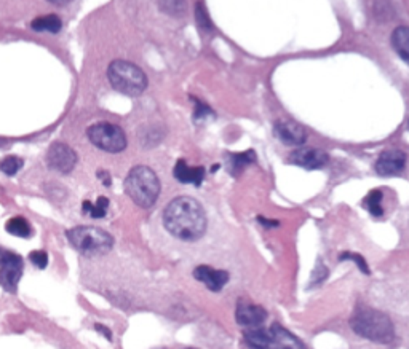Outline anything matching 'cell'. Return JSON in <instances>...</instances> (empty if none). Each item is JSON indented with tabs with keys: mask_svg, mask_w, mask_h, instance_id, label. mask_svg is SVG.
<instances>
[{
	"mask_svg": "<svg viewBox=\"0 0 409 349\" xmlns=\"http://www.w3.org/2000/svg\"><path fill=\"white\" fill-rule=\"evenodd\" d=\"M406 164V153L401 150H387L380 153V157L375 162V173L379 176L389 177L401 174Z\"/></svg>",
	"mask_w": 409,
	"mask_h": 349,
	"instance_id": "11",
	"label": "cell"
},
{
	"mask_svg": "<svg viewBox=\"0 0 409 349\" xmlns=\"http://www.w3.org/2000/svg\"><path fill=\"white\" fill-rule=\"evenodd\" d=\"M160 7H162L165 12H173V10H176V15H179V7L181 8H186V3H178V2H168L167 5H160Z\"/></svg>",
	"mask_w": 409,
	"mask_h": 349,
	"instance_id": "29",
	"label": "cell"
},
{
	"mask_svg": "<svg viewBox=\"0 0 409 349\" xmlns=\"http://www.w3.org/2000/svg\"><path fill=\"white\" fill-rule=\"evenodd\" d=\"M31 27L37 32H52V34H58L63 27V21L57 15H47L38 16L31 23Z\"/></svg>",
	"mask_w": 409,
	"mask_h": 349,
	"instance_id": "17",
	"label": "cell"
},
{
	"mask_svg": "<svg viewBox=\"0 0 409 349\" xmlns=\"http://www.w3.org/2000/svg\"><path fill=\"white\" fill-rule=\"evenodd\" d=\"M87 136L93 146L110 153L125 150L126 144H128L124 130L117 125L107 123V121H99V123L91 125L87 130Z\"/></svg>",
	"mask_w": 409,
	"mask_h": 349,
	"instance_id": "6",
	"label": "cell"
},
{
	"mask_svg": "<svg viewBox=\"0 0 409 349\" xmlns=\"http://www.w3.org/2000/svg\"><path fill=\"white\" fill-rule=\"evenodd\" d=\"M195 13H197V21L200 29L203 31H213V24L209 21V16L207 13V8L203 7V3H197L195 5Z\"/></svg>",
	"mask_w": 409,
	"mask_h": 349,
	"instance_id": "26",
	"label": "cell"
},
{
	"mask_svg": "<svg viewBox=\"0 0 409 349\" xmlns=\"http://www.w3.org/2000/svg\"><path fill=\"white\" fill-rule=\"evenodd\" d=\"M125 192L137 206L149 209L160 195V180L147 166H135L125 179Z\"/></svg>",
	"mask_w": 409,
	"mask_h": 349,
	"instance_id": "3",
	"label": "cell"
},
{
	"mask_svg": "<svg viewBox=\"0 0 409 349\" xmlns=\"http://www.w3.org/2000/svg\"><path fill=\"white\" fill-rule=\"evenodd\" d=\"M192 99L197 102V104H195V114H193V116H195L197 120H198V118H204V116H207V115H213V110L209 109L207 104H203V102H200V101H197L195 98H192Z\"/></svg>",
	"mask_w": 409,
	"mask_h": 349,
	"instance_id": "28",
	"label": "cell"
},
{
	"mask_svg": "<svg viewBox=\"0 0 409 349\" xmlns=\"http://www.w3.org/2000/svg\"><path fill=\"white\" fill-rule=\"evenodd\" d=\"M98 177L101 179V182L104 185H106V187L110 185V176H109L107 171H98Z\"/></svg>",
	"mask_w": 409,
	"mask_h": 349,
	"instance_id": "31",
	"label": "cell"
},
{
	"mask_svg": "<svg viewBox=\"0 0 409 349\" xmlns=\"http://www.w3.org/2000/svg\"><path fill=\"white\" fill-rule=\"evenodd\" d=\"M23 258L18 254L0 247V286L7 292H16L23 276Z\"/></svg>",
	"mask_w": 409,
	"mask_h": 349,
	"instance_id": "7",
	"label": "cell"
},
{
	"mask_svg": "<svg viewBox=\"0 0 409 349\" xmlns=\"http://www.w3.org/2000/svg\"><path fill=\"white\" fill-rule=\"evenodd\" d=\"M173 176L181 184H193L200 187L202 182L204 180V168L203 166L191 168V166H187L184 160H179L173 169Z\"/></svg>",
	"mask_w": 409,
	"mask_h": 349,
	"instance_id": "15",
	"label": "cell"
},
{
	"mask_svg": "<svg viewBox=\"0 0 409 349\" xmlns=\"http://www.w3.org/2000/svg\"><path fill=\"white\" fill-rule=\"evenodd\" d=\"M328 153L320 150V148H312V147H304L299 150H295L290 157V163L299 166L302 169H320L328 163Z\"/></svg>",
	"mask_w": 409,
	"mask_h": 349,
	"instance_id": "9",
	"label": "cell"
},
{
	"mask_svg": "<svg viewBox=\"0 0 409 349\" xmlns=\"http://www.w3.org/2000/svg\"><path fill=\"white\" fill-rule=\"evenodd\" d=\"M258 220L265 226H278L280 225V222H277V220H265L264 217H258Z\"/></svg>",
	"mask_w": 409,
	"mask_h": 349,
	"instance_id": "32",
	"label": "cell"
},
{
	"mask_svg": "<svg viewBox=\"0 0 409 349\" xmlns=\"http://www.w3.org/2000/svg\"><path fill=\"white\" fill-rule=\"evenodd\" d=\"M243 340L251 349H265L269 341V329H253L245 332Z\"/></svg>",
	"mask_w": 409,
	"mask_h": 349,
	"instance_id": "18",
	"label": "cell"
},
{
	"mask_svg": "<svg viewBox=\"0 0 409 349\" xmlns=\"http://www.w3.org/2000/svg\"><path fill=\"white\" fill-rule=\"evenodd\" d=\"M187 349H191V348H187Z\"/></svg>",
	"mask_w": 409,
	"mask_h": 349,
	"instance_id": "33",
	"label": "cell"
},
{
	"mask_svg": "<svg viewBox=\"0 0 409 349\" xmlns=\"http://www.w3.org/2000/svg\"><path fill=\"white\" fill-rule=\"evenodd\" d=\"M235 319L240 325L258 329V327L262 325L265 323V319H267V311H265L262 307H256V304L240 302L239 304H237Z\"/></svg>",
	"mask_w": 409,
	"mask_h": 349,
	"instance_id": "13",
	"label": "cell"
},
{
	"mask_svg": "<svg viewBox=\"0 0 409 349\" xmlns=\"http://www.w3.org/2000/svg\"><path fill=\"white\" fill-rule=\"evenodd\" d=\"M107 77L114 90L125 94V96H140L147 88V77L144 72L137 65L124 59L110 63Z\"/></svg>",
	"mask_w": 409,
	"mask_h": 349,
	"instance_id": "4",
	"label": "cell"
},
{
	"mask_svg": "<svg viewBox=\"0 0 409 349\" xmlns=\"http://www.w3.org/2000/svg\"><path fill=\"white\" fill-rule=\"evenodd\" d=\"M24 162L20 157H15V155H8L0 160V171L7 176H15L18 171L23 168Z\"/></svg>",
	"mask_w": 409,
	"mask_h": 349,
	"instance_id": "23",
	"label": "cell"
},
{
	"mask_svg": "<svg viewBox=\"0 0 409 349\" xmlns=\"http://www.w3.org/2000/svg\"><path fill=\"white\" fill-rule=\"evenodd\" d=\"M95 329H96V330L99 332V334H101V335H104V336H106L109 341H110V340H112V332H110V330L107 329V327H106V325H103V324H96V325H95Z\"/></svg>",
	"mask_w": 409,
	"mask_h": 349,
	"instance_id": "30",
	"label": "cell"
},
{
	"mask_svg": "<svg viewBox=\"0 0 409 349\" xmlns=\"http://www.w3.org/2000/svg\"><path fill=\"white\" fill-rule=\"evenodd\" d=\"M47 163L50 169L58 171L61 174H69L77 164V153L63 142H54L48 148Z\"/></svg>",
	"mask_w": 409,
	"mask_h": 349,
	"instance_id": "8",
	"label": "cell"
},
{
	"mask_svg": "<svg viewBox=\"0 0 409 349\" xmlns=\"http://www.w3.org/2000/svg\"><path fill=\"white\" fill-rule=\"evenodd\" d=\"M228 158H229V163H230L229 171H232L234 174L241 171L246 164L256 163V153H254L253 150H246L243 153H230Z\"/></svg>",
	"mask_w": 409,
	"mask_h": 349,
	"instance_id": "21",
	"label": "cell"
},
{
	"mask_svg": "<svg viewBox=\"0 0 409 349\" xmlns=\"http://www.w3.org/2000/svg\"><path fill=\"white\" fill-rule=\"evenodd\" d=\"M344 260H352L353 263L357 265L358 268H360L364 274H369L371 273V271H369V268H368V263H366V260H364L360 254H353V252H342L341 256H339V262H344Z\"/></svg>",
	"mask_w": 409,
	"mask_h": 349,
	"instance_id": "25",
	"label": "cell"
},
{
	"mask_svg": "<svg viewBox=\"0 0 409 349\" xmlns=\"http://www.w3.org/2000/svg\"><path fill=\"white\" fill-rule=\"evenodd\" d=\"M193 278L203 282L211 292H219L228 284L229 273L224 270H214L211 267H207V265H202V267L193 270Z\"/></svg>",
	"mask_w": 409,
	"mask_h": 349,
	"instance_id": "14",
	"label": "cell"
},
{
	"mask_svg": "<svg viewBox=\"0 0 409 349\" xmlns=\"http://www.w3.org/2000/svg\"><path fill=\"white\" fill-rule=\"evenodd\" d=\"M207 214L202 204L191 196L174 198L163 210V226L182 241H197L207 231Z\"/></svg>",
	"mask_w": 409,
	"mask_h": 349,
	"instance_id": "1",
	"label": "cell"
},
{
	"mask_svg": "<svg viewBox=\"0 0 409 349\" xmlns=\"http://www.w3.org/2000/svg\"><path fill=\"white\" fill-rule=\"evenodd\" d=\"M328 274H329L328 268L325 267V263L322 262V260H318L317 265H315L313 271H312L311 284H308V289H312V287H315V286L323 284V282L326 281V278H328Z\"/></svg>",
	"mask_w": 409,
	"mask_h": 349,
	"instance_id": "24",
	"label": "cell"
},
{
	"mask_svg": "<svg viewBox=\"0 0 409 349\" xmlns=\"http://www.w3.org/2000/svg\"><path fill=\"white\" fill-rule=\"evenodd\" d=\"M5 228L10 233V235L18 236V238H31L32 236V226L29 222H27L24 217H13L7 222Z\"/></svg>",
	"mask_w": 409,
	"mask_h": 349,
	"instance_id": "20",
	"label": "cell"
},
{
	"mask_svg": "<svg viewBox=\"0 0 409 349\" xmlns=\"http://www.w3.org/2000/svg\"><path fill=\"white\" fill-rule=\"evenodd\" d=\"M380 201H382V192L380 190H371L363 199V206L369 210V214L374 215V217H380L384 214V209L380 206Z\"/></svg>",
	"mask_w": 409,
	"mask_h": 349,
	"instance_id": "22",
	"label": "cell"
},
{
	"mask_svg": "<svg viewBox=\"0 0 409 349\" xmlns=\"http://www.w3.org/2000/svg\"><path fill=\"white\" fill-rule=\"evenodd\" d=\"M265 349H307L299 338L295 336L281 327L280 324H274L269 329V341Z\"/></svg>",
	"mask_w": 409,
	"mask_h": 349,
	"instance_id": "12",
	"label": "cell"
},
{
	"mask_svg": "<svg viewBox=\"0 0 409 349\" xmlns=\"http://www.w3.org/2000/svg\"><path fill=\"white\" fill-rule=\"evenodd\" d=\"M350 327L357 335L374 343H392L395 338V327L389 316L379 309L362 307L357 308L350 319Z\"/></svg>",
	"mask_w": 409,
	"mask_h": 349,
	"instance_id": "2",
	"label": "cell"
},
{
	"mask_svg": "<svg viewBox=\"0 0 409 349\" xmlns=\"http://www.w3.org/2000/svg\"><path fill=\"white\" fill-rule=\"evenodd\" d=\"M274 132L277 139L285 146H302L307 139V132L299 123L291 120H278L274 125Z\"/></svg>",
	"mask_w": 409,
	"mask_h": 349,
	"instance_id": "10",
	"label": "cell"
},
{
	"mask_svg": "<svg viewBox=\"0 0 409 349\" xmlns=\"http://www.w3.org/2000/svg\"><path fill=\"white\" fill-rule=\"evenodd\" d=\"M392 45L396 52L398 56H400L405 63L409 61V29L406 26L396 27L392 34Z\"/></svg>",
	"mask_w": 409,
	"mask_h": 349,
	"instance_id": "16",
	"label": "cell"
},
{
	"mask_svg": "<svg viewBox=\"0 0 409 349\" xmlns=\"http://www.w3.org/2000/svg\"><path fill=\"white\" fill-rule=\"evenodd\" d=\"M29 258H31V262L34 263L38 270L47 268V265H48V254L45 251H32L29 254Z\"/></svg>",
	"mask_w": 409,
	"mask_h": 349,
	"instance_id": "27",
	"label": "cell"
},
{
	"mask_svg": "<svg viewBox=\"0 0 409 349\" xmlns=\"http://www.w3.org/2000/svg\"><path fill=\"white\" fill-rule=\"evenodd\" d=\"M109 209V199L106 196H99L96 199V204L91 201H84L82 204V212L88 214L91 219H103L106 217Z\"/></svg>",
	"mask_w": 409,
	"mask_h": 349,
	"instance_id": "19",
	"label": "cell"
},
{
	"mask_svg": "<svg viewBox=\"0 0 409 349\" xmlns=\"http://www.w3.org/2000/svg\"><path fill=\"white\" fill-rule=\"evenodd\" d=\"M70 245L84 256H103L114 247V238L96 226H75L66 233Z\"/></svg>",
	"mask_w": 409,
	"mask_h": 349,
	"instance_id": "5",
	"label": "cell"
}]
</instances>
